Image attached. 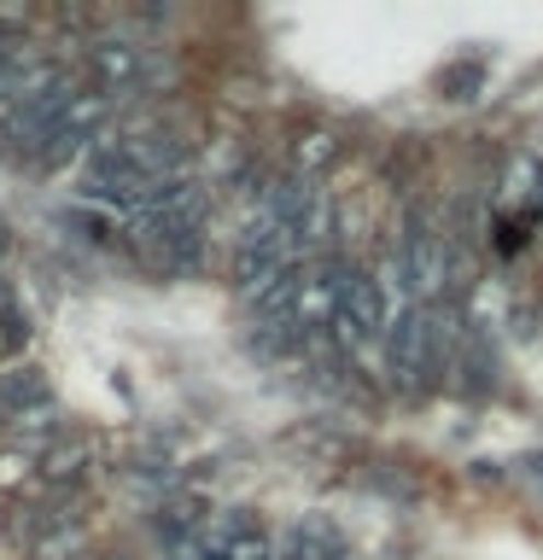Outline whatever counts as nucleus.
Returning <instances> with one entry per match:
<instances>
[{
  "label": "nucleus",
  "instance_id": "1",
  "mask_svg": "<svg viewBox=\"0 0 543 560\" xmlns=\"http://www.w3.org/2000/svg\"><path fill=\"white\" fill-rule=\"evenodd\" d=\"M450 362V322L438 310H403L392 327H385V368H392V385L403 392H420L444 374Z\"/></svg>",
  "mask_w": 543,
  "mask_h": 560
},
{
  "label": "nucleus",
  "instance_id": "2",
  "mask_svg": "<svg viewBox=\"0 0 543 560\" xmlns=\"http://www.w3.org/2000/svg\"><path fill=\"white\" fill-rule=\"evenodd\" d=\"M112 112H117V100L105 94V88H77V94L59 105V117L47 122V135H42V147H35L30 164L35 170H65L70 158H88L94 140L112 129Z\"/></svg>",
  "mask_w": 543,
  "mask_h": 560
},
{
  "label": "nucleus",
  "instance_id": "3",
  "mask_svg": "<svg viewBox=\"0 0 543 560\" xmlns=\"http://www.w3.org/2000/svg\"><path fill=\"white\" fill-rule=\"evenodd\" d=\"M88 70H94V88L105 94H147L170 77V65L158 59L147 42H135V35H100L94 47H88Z\"/></svg>",
  "mask_w": 543,
  "mask_h": 560
},
{
  "label": "nucleus",
  "instance_id": "4",
  "mask_svg": "<svg viewBox=\"0 0 543 560\" xmlns=\"http://www.w3.org/2000/svg\"><path fill=\"white\" fill-rule=\"evenodd\" d=\"M385 327H392V280H380V275H362L345 287L339 298V315H333V345L339 350H362V345H374L385 339Z\"/></svg>",
  "mask_w": 543,
  "mask_h": 560
},
{
  "label": "nucleus",
  "instance_id": "5",
  "mask_svg": "<svg viewBox=\"0 0 543 560\" xmlns=\"http://www.w3.org/2000/svg\"><path fill=\"white\" fill-rule=\"evenodd\" d=\"M47 380L42 368H7L0 374V427H12V420H24L35 409H47Z\"/></svg>",
  "mask_w": 543,
  "mask_h": 560
},
{
  "label": "nucleus",
  "instance_id": "6",
  "mask_svg": "<svg viewBox=\"0 0 543 560\" xmlns=\"http://www.w3.org/2000/svg\"><path fill=\"white\" fill-rule=\"evenodd\" d=\"M82 462H88V444L42 450V479H47V485H70V479H82Z\"/></svg>",
  "mask_w": 543,
  "mask_h": 560
},
{
  "label": "nucleus",
  "instance_id": "7",
  "mask_svg": "<svg viewBox=\"0 0 543 560\" xmlns=\"http://www.w3.org/2000/svg\"><path fill=\"white\" fill-rule=\"evenodd\" d=\"M333 152H339V147H333V135L310 129V135H298V147H292V164H298V175L310 182L315 170H327V164H333Z\"/></svg>",
  "mask_w": 543,
  "mask_h": 560
},
{
  "label": "nucleus",
  "instance_id": "8",
  "mask_svg": "<svg viewBox=\"0 0 543 560\" xmlns=\"http://www.w3.org/2000/svg\"><path fill=\"white\" fill-rule=\"evenodd\" d=\"M18 345H30V327L18 310H0V357H12Z\"/></svg>",
  "mask_w": 543,
  "mask_h": 560
},
{
  "label": "nucleus",
  "instance_id": "9",
  "mask_svg": "<svg viewBox=\"0 0 543 560\" xmlns=\"http://www.w3.org/2000/svg\"><path fill=\"white\" fill-rule=\"evenodd\" d=\"M532 182H538V210H543V164H532Z\"/></svg>",
  "mask_w": 543,
  "mask_h": 560
}]
</instances>
